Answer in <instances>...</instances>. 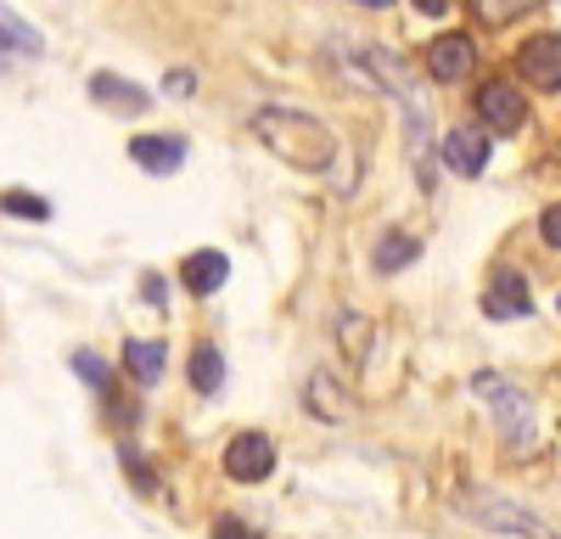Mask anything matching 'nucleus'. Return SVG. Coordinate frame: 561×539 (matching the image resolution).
Returning a JSON list of instances; mask_svg holds the SVG:
<instances>
[{
    "mask_svg": "<svg viewBox=\"0 0 561 539\" xmlns=\"http://www.w3.org/2000/svg\"><path fill=\"white\" fill-rule=\"evenodd\" d=\"M472 68H478V45L466 39V34H438V39L427 45V73H433L438 84L472 79Z\"/></svg>",
    "mask_w": 561,
    "mask_h": 539,
    "instance_id": "5",
    "label": "nucleus"
},
{
    "mask_svg": "<svg viewBox=\"0 0 561 539\" xmlns=\"http://www.w3.org/2000/svg\"><path fill=\"white\" fill-rule=\"evenodd\" d=\"M214 539H253V534H248L237 517H225V523H214Z\"/></svg>",
    "mask_w": 561,
    "mask_h": 539,
    "instance_id": "23",
    "label": "nucleus"
},
{
    "mask_svg": "<svg viewBox=\"0 0 561 539\" xmlns=\"http://www.w3.org/2000/svg\"><path fill=\"white\" fill-rule=\"evenodd\" d=\"M556 309H561V298H556Z\"/></svg>",
    "mask_w": 561,
    "mask_h": 539,
    "instance_id": "27",
    "label": "nucleus"
},
{
    "mask_svg": "<svg viewBox=\"0 0 561 539\" xmlns=\"http://www.w3.org/2000/svg\"><path fill=\"white\" fill-rule=\"evenodd\" d=\"M444 7H449V0H415V12H427V18H438Z\"/></svg>",
    "mask_w": 561,
    "mask_h": 539,
    "instance_id": "25",
    "label": "nucleus"
},
{
    "mask_svg": "<svg viewBox=\"0 0 561 539\" xmlns=\"http://www.w3.org/2000/svg\"><path fill=\"white\" fill-rule=\"evenodd\" d=\"M124 359H129V371H135L140 382H158V377H163V343L135 337V343H124Z\"/></svg>",
    "mask_w": 561,
    "mask_h": 539,
    "instance_id": "16",
    "label": "nucleus"
},
{
    "mask_svg": "<svg viewBox=\"0 0 561 539\" xmlns=\"http://www.w3.org/2000/svg\"><path fill=\"white\" fill-rule=\"evenodd\" d=\"M539 237H545L550 248H561V203H550V208L539 214Z\"/></svg>",
    "mask_w": 561,
    "mask_h": 539,
    "instance_id": "21",
    "label": "nucleus"
},
{
    "mask_svg": "<svg viewBox=\"0 0 561 539\" xmlns=\"http://www.w3.org/2000/svg\"><path fill=\"white\" fill-rule=\"evenodd\" d=\"M225 472L237 483H264L275 472V444L264 433H237L225 444Z\"/></svg>",
    "mask_w": 561,
    "mask_h": 539,
    "instance_id": "4",
    "label": "nucleus"
},
{
    "mask_svg": "<svg viewBox=\"0 0 561 539\" xmlns=\"http://www.w3.org/2000/svg\"><path fill=\"white\" fill-rule=\"evenodd\" d=\"M169 90H174V96H192V73H185V68L169 73Z\"/></svg>",
    "mask_w": 561,
    "mask_h": 539,
    "instance_id": "24",
    "label": "nucleus"
},
{
    "mask_svg": "<svg viewBox=\"0 0 561 539\" xmlns=\"http://www.w3.org/2000/svg\"><path fill=\"white\" fill-rule=\"evenodd\" d=\"M359 7H370V12H382V7H393V0H359Z\"/></svg>",
    "mask_w": 561,
    "mask_h": 539,
    "instance_id": "26",
    "label": "nucleus"
},
{
    "mask_svg": "<svg viewBox=\"0 0 561 539\" xmlns=\"http://www.w3.org/2000/svg\"><path fill=\"white\" fill-rule=\"evenodd\" d=\"M90 96H96L102 107H113V113H129V118H140L152 107V96L140 84H129V79H118V73H96L90 79Z\"/></svg>",
    "mask_w": 561,
    "mask_h": 539,
    "instance_id": "12",
    "label": "nucleus"
},
{
    "mask_svg": "<svg viewBox=\"0 0 561 539\" xmlns=\"http://www.w3.org/2000/svg\"><path fill=\"white\" fill-rule=\"evenodd\" d=\"M39 28L34 23H23L18 12H7L0 7V51H18V57H39Z\"/></svg>",
    "mask_w": 561,
    "mask_h": 539,
    "instance_id": "13",
    "label": "nucleus"
},
{
    "mask_svg": "<svg viewBox=\"0 0 561 539\" xmlns=\"http://www.w3.org/2000/svg\"><path fill=\"white\" fill-rule=\"evenodd\" d=\"M140 293H147V303H152V309H163V298H169L163 276H147V282H140Z\"/></svg>",
    "mask_w": 561,
    "mask_h": 539,
    "instance_id": "22",
    "label": "nucleus"
},
{
    "mask_svg": "<svg viewBox=\"0 0 561 539\" xmlns=\"http://www.w3.org/2000/svg\"><path fill=\"white\" fill-rule=\"evenodd\" d=\"M309 388H314V393H309V404H314V411H320L325 422H343V416H348V411H343V404L332 399V393H337V388H332V377H314Z\"/></svg>",
    "mask_w": 561,
    "mask_h": 539,
    "instance_id": "20",
    "label": "nucleus"
},
{
    "mask_svg": "<svg viewBox=\"0 0 561 539\" xmlns=\"http://www.w3.org/2000/svg\"><path fill=\"white\" fill-rule=\"evenodd\" d=\"M129 158L147 169V174H174L185 163V141H180V135H135Z\"/></svg>",
    "mask_w": 561,
    "mask_h": 539,
    "instance_id": "10",
    "label": "nucleus"
},
{
    "mask_svg": "<svg viewBox=\"0 0 561 539\" xmlns=\"http://www.w3.org/2000/svg\"><path fill=\"white\" fill-rule=\"evenodd\" d=\"M219 382H225L219 348H214V343H197V348H192V388H197V393H219Z\"/></svg>",
    "mask_w": 561,
    "mask_h": 539,
    "instance_id": "14",
    "label": "nucleus"
},
{
    "mask_svg": "<svg viewBox=\"0 0 561 539\" xmlns=\"http://www.w3.org/2000/svg\"><path fill=\"white\" fill-rule=\"evenodd\" d=\"M73 371H79V377H84L90 388H96V393H107V388H113V371H107V359H102V354H90V348H79V354H73Z\"/></svg>",
    "mask_w": 561,
    "mask_h": 539,
    "instance_id": "18",
    "label": "nucleus"
},
{
    "mask_svg": "<svg viewBox=\"0 0 561 539\" xmlns=\"http://www.w3.org/2000/svg\"><path fill=\"white\" fill-rule=\"evenodd\" d=\"M545 0H472V12L489 23V28H505V23H517V18H528V12H539Z\"/></svg>",
    "mask_w": 561,
    "mask_h": 539,
    "instance_id": "15",
    "label": "nucleus"
},
{
    "mask_svg": "<svg viewBox=\"0 0 561 539\" xmlns=\"http://www.w3.org/2000/svg\"><path fill=\"white\" fill-rule=\"evenodd\" d=\"M472 512H478L483 523L505 528V534H517V539H550V534H545V523H539L534 512H523V506L500 501V494H478V501H472Z\"/></svg>",
    "mask_w": 561,
    "mask_h": 539,
    "instance_id": "9",
    "label": "nucleus"
},
{
    "mask_svg": "<svg viewBox=\"0 0 561 539\" xmlns=\"http://www.w3.org/2000/svg\"><path fill=\"white\" fill-rule=\"evenodd\" d=\"M180 282H185V293H192V298H208V293H219V287L230 282V259H225V253H214V248H203V253L185 259Z\"/></svg>",
    "mask_w": 561,
    "mask_h": 539,
    "instance_id": "11",
    "label": "nucleus"
},
{
    "mask_svg": "<svg viewBox=\"0 0 561 539\" xmlns=\"http://www.w3.org/2000/svg\"><path fill=\"white\" fill-rule=\"evenodd\" d=\"M253 135H259V141H264L280 163H287V169H304V174L332 169V158H337L332 124H320V118L304 113V107H259Z\"/></svg>",
    "mask_w": 561,
    "mask_h": 539,
    "instance_id": "1",
    "label": "nucleus"
},
{
    "mask_svg": "<svg viewBox=\"0 0 561 539\" xmlns=\"http://www.w3.org/2000/svg\"><path fill=\"white\" fill-rule=\"evenodd\" d=\"M478 118L489 124V129H500V135H511V129H523L528 124V96L511 79H489L483 90H478Z\"/></svg>",
    "mask_w": 561,
    "mask_h": 539,
    "instance_id": "3",
    "label": "nucleus"
},
{
    "mask_svg": "<svg viewBox=\"0 0 561 539\" xmlns=\"http://www.w3.org/2000/svg\"><path fill=\"white\" fill-rule=\"evenodd\" d=\"M489 135L478 129V124H460V129H449L444 135V163L455 169V174H483L489 169Z\"/></svg>",
    "mask_w": 561,
    "mask_h": 539,
    "instance_id": "8",
    "label": "nucleus"
},
{
    "mask_svg": "<svg viewBox=\"0 0 561 539\" xmlns=\"http://www.w3.org/2000/svg\"><path fill=\"white\" fill-rule=\"evenodd\" d=\"M0 208H7V214H18V219H51V203H45V197H28V192H7V197H0Z\"/></svg>",
    "mask_w": 561,
    "mask_h": 539,
    "instance_id": "19",
    "label": "nucleus"
},
{
    "mask_svg": "<svg viewBox=\"0 0 561 539\" xmlns=\"http://www.w3.org/2000/svg\"><path fill=\"white\" fill-rule=\"evenodd\" d=\"M415 259V237H382L377 242V270H388V276H393V270H404Z\"/></svg>",
    "mask_w": 561,
    "mask_h": 539,
    "instance_id": "17",
    "label": "nucleus"
},
{
    "mask_svg": "<svg viewBox=\"0 0 561 539\" xmlns=\"http://www.w3.org/2000/svg\"><path fill=\"white\" fill-rule=\"evenodd\" d=\"M478 393H483V404L494 411V427H500V438L511 444V449H523V444H534V411H528V393L523 388H511L505 377H478Z\"/></svg>",
    "mask_w": 561,
    "mask_h": 539,
    "instance_id": "2",
    "label": "nucleus"
},
{
    "mask_svg": "<svg viewBox=\"0 0 561 539\" xmlns=\"http://www.w3.org/2000/svg\"><path fill=\"white\" fill-rule=\"evenodd\" d=\"M528 309H534L528 276H517V270H500V276L489 282V293H483V314H489V321H523Z\"/></svg>",
    "mask_w": 561,
    "mask_h": 539,
    "instance_id": "6",
    "label": "nucleus"
},
{
    "mask_svg": "<svg viewBox=\"0 0 561 539\" xmlns=\"http://www.w3.org/2000/svg\"><path fill=\"white\" fill-rule=\"evenodd\" d=\"M517 73L539 90H561V34H534L517 51Z\"/></svg>",
    "mask_w": 561,
    "mask_h": 539,
    "instance_id": "7",
    "label": "nucleus"
}]
</instances>
